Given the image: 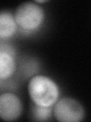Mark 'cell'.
<instances>
[{
    "label": "cell",
    "mask_w": 91,
    "mask_h": 122,
    "mask_svg": "<svg viewBox=\"0 0 91 122\" xmlns=\"http://www.w3.org/2000/svg\"><path fill=\"white\" fill-rule=\"evenodd\" d=\"M28 94L34 105L52 107L59 99L60 89L56 82L49 76L36 75L30 79Z\"/></svg>",
    "instance_id": "obj_1"
},
{
    "label": "cell",
    "mask_w": 91,
    "mask_h": 122,
    "mask_svg": "<svg viewBox=\"0 0 91 122\" xmlns=\"http://www.w3.org/2000/svg\"><path fill=\"white\" fill-rule=\"evenodd\" d=\"M18 28L23 33L31 34L39 30L45 20V11L35 2H24L14 15Z\"/></svg>",
    "instance_id": "obj_2"
},
{
    "label": "cell",
    "mask_w": 91,
    "mask_h": 122,
    "mask_svg": "<svg viewBox=\"0 0 91 122\" xmlns=\"http://www.w3.org/2000/svg\"><path fill=\"white\" fill-rule=\"evenodd\" d=\"M52 113L61 122H80L85 117V110L81 104L68 97L59 98L53 106Z\"/></svg>",
    "instance_id": "obj_3"
},
{
    "label": "cell",
    "mask_w": 91,
    "mask_h": 122,
    "mask_svg": "<svg viewBox=\"0 0 91 122\" xmlns=\"http://www.w3.org/2000/svg\"><path fill=\"white\" fill-rule=\"evenodd\" d=\"M23 112V104L16 94L4 92L0 95V118L13 121L18 119Z\"/></svg>",
    "instance_id": "obj_4"
},
{
    "label": "cell",
    "mask_w": 91,
    "mask_h": 122,
    "mask_svg": "<svg viewBox=\"0 0 91 122\" xmlns=\"http://www.w3.org/2000/svg\"><path fill=\"white\" fill-rule=\"evenodd\" d=\"M17 70L16 52L11 45L0 44V81L11 79Z\"/></svg>",
    "instance_id": "obj_5"
},
{
    "label": "cell",
    "mask_w": 91,
    "mask_h": 122,
    "mask_svg": "<svg viewBox=\"0 0 91 122\" xmlns=\"http://www.w3.org/2000/svg\"><path fill=\"white\" fill-rule=\"evenodd\" d=\"M18 30L14 15L7 11H0V40L7 41L14 36Z\"/></svg>",
    "instance_id": "obj_6"
},
{
    "label": "cell",
    "mask_w": 91,
    "mask_h": 122,
    "mask_svg": "<svg viewBox=\"0 0 91 122\" xmlns=\"http://www.w3.org/2000/svg\"><path fill=\"white\" fill-rule=\"evenodd\" d=\"M31 113L33 120L37 121H46L52 117V107H43L33 104Z\"/></svg>",
    "instance_id": "obj_7"
}]
</instances>
